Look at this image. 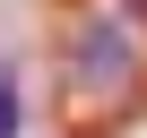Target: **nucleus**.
I'll use <instances>...</instances> for the list:
<instances>
[{"mask_svg": "<svg viewBox=\"0 0 147 138\" xmlns=\"http://www.w3.org/2000/svg\"><path fill=\"white\" fill-rule=\"evenodd\" d=\"M26 129V86H18V69H0V138H18Z\"/></svg>", "mask_w": 147, "mask_h": 138, "instance_id": "obj_2", "label": "nucleus"}, {"mask_svg": "<svg viewBox=\"0 0 147 138\" xmlns=\"http://www.w3.org/2000/svg\"><path fill=\"white\" fill-rule=\"evenodd\" d=\"M147 112V9L138 0H61V129L113 138Z\"/></svg>", "mask_w": 147, "mask_h": 138, "instance_id": "obj_1", "label": "nucleus"}]
</instances>
